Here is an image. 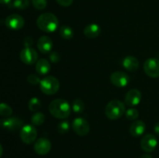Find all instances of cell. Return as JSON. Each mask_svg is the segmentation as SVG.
I'll list each match as a JSON object with an SVG mask.
<instances>
[{
  "label": "cell",
  "mask_w": 159,
  "mask_h": 158,
  "mask_svg": "<svg viewBox=\"0 0 159 158\" xmlns=\"http://www.w3.org/2000/svg\"><path fill=\"white\" fill-rule=\"evenodd\" d=\"M48 108L51 114L59 119H67L71 115V107L69 102L65 99H54L50 103Z\"/></svg>",
  "instance_id": "cell-1"
},
{
  "label": "cell",
  "mask_w": 159,
  "mask_h": 158,
  "mask_svg": "<svg viewBox=\"0 0 159 158\" xmlns=\"http://www.w3.org/2000/svg\"><path fill=\"white\" fill-rule=\"evenodd\" d=\"M58 24L57 16L51 12L41 14L37 20V25L39 29L45 33L54 32L58 27Z\"/></svg>",
  "instance_id": "cell-2"
},
{
  "label": "cell",
  "mask_w": 159,
  "mask_h": 158,
  "mask_svg": "<svg viewBox=\"0 0 159 158\" xmlns=\"http://www.w3.org/2000/svg\"><path fill=\"white\" fill-rule=\"evenodd\" d=\"M125 105L121 101L114 99L109 102L105 108V114L108 119L116 120L125 113Z\"/></svg>",
  "instance_id": "cell-3"
},
{
  "label": "cell",
  "mask_w": 159,
  "mask_h": 158,
  "mask_svg": "<svg viewBox=\"0 0 159 158\" xmlns=\"http://www.w3.org/2000/svg\"><path fill=\"white\" fill-rule=\"evenodd\" d=\"M60 82L54 76H47L40 81V88L45 94L52 95L58 91Z\"/></svg>",
  "instance_id": "cell-4"
},
{
  "label": "cell",
  "mask_w": 159,
  "mask_h": 158,
  "mask_svg": "<svg viewBox=\"0 0 159 158\" xmlns=\"http://www.w3.org/2000/svg\"><path fill=\"white\" fill-rule=\"evenodd\" d=\"M20 136V139L24 143L30 144L37 139V130L34 125H25L21 128Z\"/></svg>",
  "instance_id": "cell-5"
},
{
  "label": "cell",
  "mask_w": 159,
  "mask_h": 158,
  "mask_svg": "<svg viewBox=\"0 0 159 158\" xmlns=\"http://www.w3.org/2000/svg\"><path fill=\"white\" fill-rule=\"evenodd\" d=\"M72 129L75 133L80 136H86L90 130L88 121L82 117H77L72 122Z\"/></svg>",
  "instance_id": "cell-6"
},
{
  "label": "cell",
  "mask_w": 159,
  "mask_h": 158,
  "mask_svg": "<svg viewBox=\"0 0 159 158\" xmlns=\"http://www.w3.org/2000/svg\"><path fill=\"white\" fill-rule=\"evenodd\" d=\"M23 120L17 117H6L0 119V128L8 131H16L22 128Z\"/></svg>",
  "instance_id": "cell-7"
},
{
  "label": "cell",
  "mask_w": 159,
  "mask_h": 158,
  "mask_svg": "<svg viewBox=\"0 0 159 158\" xmlns=\"http://www.w3.org/2000/svg\"><path fill=\"white\" fill-rule=\"evenodd\" d=\"M144 71L151 77H159V60L156 58H149L144 64Z\"/></svg>",
  "instance_id": "cell-8"
},
{
  "label": "cell",
  "mask_w": 159,
  "mask_h": 158,
  "mask_svg": "<svg viewBox=\"0 0 159 158\" xmlns=\"http://www.w3.org/2000/svg\"><path fill=\"white\" fill-rule=\"evenodd\" d=\"M20 60L22 62L28 65H32L37 63L38 60V54L34 49L31 47H25L20 54Z\"/></svg>",
  "instance_id": "cell-9"
},
{
  "label": "cell",
  "mask_w": 159,
  "mask_h": 158,
  "mask_svg": "<svg viewBox=\"0 0 159 158\" xmlns=\"http://www.w3.org/2000/svg\"><path fill=\"white\" fill-rule=\"evenodd\" d=\"M110 81L114 86L124 88L130 83V77L123 71H115L110 75Z\"/></svg>",
  "instance_id": "cell-10"
},
{
  "label": "cell",
  "mask_w": 159,
  "mask_h": 158,
  "mask_svg": "<svg viewBox=\"0 0 159 158\" xmlns=\"http://www.w3.org/2000/svg\"><path fill=\"white\" fill-rule=\"evenodd\" d=\"M158 146V139L153 134H146L143 136L141 141V147L144 152L151 153L156 149Z\"/></svg>",
  "instance_id": "cell-11"
},
{
  "label": "cell",
  "mask_w": 159,
  "mask_h": 158,
  "mask_svg": "<svg viewBox=\"0 0 159 158\" xmlns=\"http://www.w3.org/2000/svg\"><path fill=\"white\" fill-rule=\"evenodd\" d=\"M25 20L18 14H12L6 19V26L12 30H19L24 26Z\"/></svg>",
  "instance_id": "cell-12"
},
{
  "label": "cell",
  "mask_w": 159,
  "mask_h": 158,
  "mask_svg": "<svg viewBox=\"0 0 159 158\" xmlns=\"http://www.w3.org/2000/svg\"><path fill=\"white\" fill-rule=\"evenodd\" d=\"M141 99H142V94L141 91L136 88H133L127 91L126 94L124 102L127 106L134 107L138 105L141 102Z\"/></svg>",
  "instance_id": "cell-13"
},
{
  "label": "cell",
  "mask_w": 159,
  "mask_h": 158,
  "mask_svg": "<svg viewBox=\"0 0 159 158\" xmlns=\"http://www.w3.org/2000/svg\"><path fill=\"white\" fill-rule=\"evenodd\" d=\"M34 150L39 155H46L51 149V143L47 138H40L34 143Z\"/></svg>",
  "instance_id": "cell-14"
},
{
  "label": "cell",
  "mask_w": 159,
  "mask_h": 158,
  "mask_svg": "<svg viewBox=\"0 0 159 158\" xmlns=\"http://www.w3.org/2000/svg\"><path fill=\"white\" fill-rule=\"evenodd\" d=\"M37 48L42 54H50L52 50L54 43L52 40L48 36H42L37 40Z\"/></svg>",
  "instance_id": "cell-15"
},
{
  "label": "cell",
  "mask_w": 159,
  "mask_h": 158,
  "mask_svg": "<svg viewBox=\"0 0 159 158\" xmlns=\"http://www.w3.org/2000/svg\"><path fill=\"white\" fill-rule=\"evenodd\" d=\"M145 129L146 125L143 121L136 120L132 122L131 125H130L129 132H130L131 136H134V137H138V136H141V135L144 134Z\"/></svg>",
  "instance_id": "cell-16"
},
{
  "label": "cell",
  "mask_w": 159,
  "mask_h": 158,
  "mask_svg": "<svg viewBox=\"0 0 159 158\" xmlns=\"http://www.w3.org/2000/svg\"><path fill=\"white\" fill-rule=\"evenodd\" d=\"M123 66L130 72H134L139 68V61L134 56H127L123 60Z\"/></svg>",
  "instance_id": "cell-17"
},
{
  "label": "cell",
  "mask_w": 159,
  "mask_h": 158,
  "mask_svg": "<svg viewBox=\"0 0 159 158\" xmlns=\"http://www.w3.org/2000/svg\"><path fill=\"white\" fill-rule=\"evenodd\" d=\"M84 35L90 39L96 38L101 33V27L96 23H91L88 25L84 29Z\"/></svg>",
  "instance_id": "cell-18"
},
{
  "label": "cell",
  "mask_w": 159,
  "mask_h": 158,
  "mask_svg": "<svg viewBox=\"0 0 159 158\" xmlns=\"http://www.w3.org/2000/svg\"><path fill=\"white\" fill-rule=\"evenodd\" d=\"M35 70L37 74H40V75H45L49 73L50 70H51V64H50L49 60L44 58L37 60L36 63Z\"/></svg>",
  "instance_id": "cell-19"
},
{
  "label": "cell",
  "mask_w": 159,
  "mask_h": 158,
  "mask_svg": "<svg viewBox=\"0 0 159 158\" xmlns=\"http://www.w3.org/2000/svg\"><path fill=\"white\" fill-rule=\"evenodd\" d=\"M59 33L60 36L65 40H70L74 37V31H73L72 28L70 26L64 25L60 27L59 29Z\"/></svg>",
  "instance_id": "cell-20"
},
{
  "label": "cell",
  "mask_w": 159,
  "mask_h": 158,
  "mask_svg": "<svg viewBox=\"0 0 159 158\" xmlns=\"http://www.w3.org/2000/svg\"><path fill=\"white\" fill-rule=\"evenodd\" d=\"M84 109H85V104L82 99H76L73 101L71 110H73L75 113H77V114L82 113L83 112Z\"/></svg>",
  "instance_id": "cell-21"
},
{
  "label": "cell",
  "mask_w": 159,
  "mask_h": 158,
  "mask_svg": "<svg viewBox=\"0 0 159 158\" xmlns=\"http://www.w3.org/2000/svg\"><path fill=\"white\" fill-rule=\"evenodd\" d=\"M44 114L40 112H37L31 116V123L34 125H40L44 122Z\"/></svg>",
  "instance_id": "cell-22"
},
{
  "label": "cell",
  "mask_w": 159,
  "mask_h": 158,
  "mask_svg": "<svg viewBox=\"0 0 159 158\" xmlns=\"http://www.w3.org/2000/svg\"><path fill=\"white\" fill-rule=\"evenodd\" d=\"M41 106V102L40 99L37 97H33L30 99L28 107L31 112H37Z\"/></svg>",
  "instance_id": "cell-23"
},
{
  "label": "cell",
  "mask_w": 159,
  "mask_h": 158,
  "mask_svg": "<svg viewBox=\"0 0 159 158\" xmlns=\"http://www.w3.org/2000/svg\"><path fill=\"white\" fill-rule=\"evenodd\" d=\"M12 113V108L6 103H0V116L4 117H9Z\"/></svg>",
  "instance_id": "cell-24"
},
{
  "label": "cell",
  "mask_w": 159,
  "mask_h": 158,
  "mask_svg": "<svg viewBox=\"0 0 159 158\" xmlns=\"http://www.w3.org/2000/svg\"><path fill=\"white\" fill-rule=\"evenodd\" d=\"M70 129V124L68 121H61L57 125V130L61 134H66Z\"/></svg>",
  "instance_id": "cell-25"
},
{
  "label": "cell",
  "mask_w": 159,
  "mask_h": 158,
  "mask_svg": "<svg viewBox=\"0 0 159 158\" xmlns=\"http://www.w3.org/2000/svg\"><path fill=\"white\" fill-rule=\"evenodd\" d=\"M29 5V0H14L12 2V6L18 9H26Z\"/></svg>",
  "instance_id": "cell-26"
},
{
  "label": "cell",
  "mask_w": 159,
  "mask_h": 158,
  "mask_svg": "<svg viewBox=\"0 0 159 158\" xmlns=\"http://www.w3.org/2000/svg\"><path fill=\"white\" fill-rule=\"evenodd\" d=\"M125 116L128 120H135L139 116V112L135 108H129L125 112Z\"/></svg>",
  "instance_id": "cell-27"
},
{
  "label": "cell",
  "mask_w": 159,
  "mask_h": 158,
  "mask_svg": "<svg viewBox=\"0 0 159 158\" xmlns=\"http://www.w3.org/2000/svg\"><path fill=\"white\" fill-rule=\"evenodd\" d=\"M32 4L35 9L38 10H43L47 7L48 2L47 0H32Z\"/></svg>",
  "instance_id": "cell-28"
},
{
  "label": "cell",
  "mask_w": 159,
  "mask_h": 158,
  "mask_svg": "<svg viewBox=\"0 0 159 158\" xmlns=\"http://www.w3.org/2000/svg\"><path fill=\"white\" fill-rule=\"evenodd\" d=\"M40 78L35 74H30L28 75L27 77V81L29 82L30 84L33 85H40Z\"/></svg>",
  "instance_id": "cell-29"
},
{
  "label": "cell",
  "mask_w": 159,
  "mask_h": 158,
  "mask_svg": "<svg viewBox=\"0 0 159 158\" xmlns=\"http://www.w3.org/2000/svg\"><path fill=\"white\" fill-rule=\"evenodd\" d=\"M49 60L50 61L52 62V63H57V62L60 61L61 60V56L59 54L58 52H51L49 54Z\"/></svg>",
  "instance_id": "cell-30"
},
{
  "label": "cell",
  "mask_w": 159,
  "mask_h": 158,
  "mask_svg": "<svg viewBox=\"0 0 159 158\" xmlns=\"http://www.w3.org/2000/svg\"><path fill=\"white\" fill-rule=\"evenodd\" d=\"M57 3L60 6H64V7H68L70 6L73 2V0H56Z\"/></svg>",
  "instance_id": "cell-31"
},
{
  "label": "cell",
  "mask_w": 159,
  "mask_h": 158,
  "mask_svg": "<svg viewBox=\"0 0 159 158\" xmlns=\"http://www.w3.org/2000/svg\"><path fill=\"white\" fill-rule=\"evenodd\" d=\"M33 43H34V40L31 37H27L24 39V45L26 46V47H30Z\"/></svg>",
  "instance_id": "cell-32"
},
{
  "label": "cell",
  "mask_w": 159,
  "mask_h": 158,
  "mask_svg": "<svg viewBox=\"0 0 159 158\" xmlns=\"http://www.w3.org/2000/svg\"><path fill=\"white\" fill-rule=\"evenodd\" d=\"M154 132L155 133V134L159 136V122H156L154 125Z\"/></svg>",
  "instance_id": "cell-33"
},
{
  "label": "cell",
  "mask_w": 159,
  "mask_h": 158,
  "mask_svg": "<svg viewBox=\"0 0 159 158\" xmlns=\"http://www.w3.org/2000/svg\"><path fill=\"white\" fill-rule=\"evenodd\" d=\"M12 0H0V4H9Z\"/></svg>",
  "instance_id": "cell-34"
},
{
  "label": "cell",
  "mask_w": 159,
  "mask_h": 158,
  "mask_svg": "<svg viewBox=\"0 0 159 158\" xmlns=\"http://www.w3.org/2000/svg\"><path fill=\"white\" fill-rule=\"evenodd\" d=\"M140 158H153L150 154H148V153H145V154H143L142 156Z\"/></svg>",
  "instance_id": "cell-35"
},
{
  "label": "cell",
  "mask_w": 159,
  "mask_h": 158,
  "mask_svg": "<svg viewBox=\"0 0 159 158\" xmlns=\"http://www.w3.org/2000/svg\"><path fill=\"white\" fill-rule=\"evenodd\" d=\"M2 153H3V148L2 147L1 143H0V157H1L2 155Z\"/></svg>",
  "instance_id": "cell-36"
}]
</instances>
